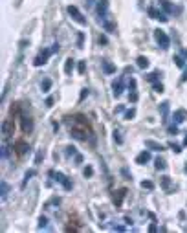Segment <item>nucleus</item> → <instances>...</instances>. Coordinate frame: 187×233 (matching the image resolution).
I'll use <instances>...</instances> for the list:
<instances>
[{"instance_id": "obj_1", "label": "nucleus", "mask_w": 187, "mask_h": 233, "mask_svg": "<svg viewBox=\"0 0 187 233\" xmlns=\"http://www.w3.org/2000/svg\"><path fill=\"white\" fill-rule=\"evenodd\" d=\"M154 39H156V42H158L163 50H167L169 44H171V40H169V37H167V33H165L163 29H154Z\"/></svg>"}, {"instance_id": "obj_2", "label": "nucleus", "mask_w": 187, "mask_h": 233, "mask_svg": "<svg viewBox=\"0 0 187 233\" xmlns=\"http://www.w3.org/2000/svg\"><path fill=\"white\" fill-rule=\"evenodd\" d=\"M68 15L77 22V24H81V26H86V18L83 17V13L75 7V6H68Z\"/></svg>"}, {"instance_id": "obj_3", "label": "nucleus", "mask_w": 187, "mask_h": 233, "mask_svg": "<svg viewBox=\"0 0 187 233\" xmlns=\"http://www.w3.org/2000/svg\"><path fill=\"white\" fill-rule=\"evenodd\" d=\"M51 53H53V51H51V50H48V48H46V50H42V51L35 57L33 64H35V66H42V64H46V62H48V57H50Z\"/></svg>"}, {"instance_id": "obj_4", "label": "nucleus", "mask_w": 187, "mask_h": 233, "mask_svg": "<svg viewBox=\"0 0 187 233\" xmlns=\"http://www.w3.org/2000/svg\"><path fill=\"white\" fill-rule=\"evenodd\" d=\"M147 13H149V17L158 18V20H162V22H167V20H169V17H167V13H165V11H158V9H154V7H149V9H147Z\"/></svg>"}, {"instance_id": "obj_5", "label": "nucleus", "mask_w": 187, "mask_h": 233, "mask_svg": "<svg viewBox=\"0 0 187 233\" xmlns=\"http://www.w3.org/2000/svg\"><path fill=\"white\" fill-rule=\"evenodd\" d=\"M2 134H4V138H9V136L13 134V121L6 119V121L2 123Z\"/></svg>"}, {"instance_id": "obj_6", "label": "nucleus", "mask_w": 187, "mask_h": 233, "mask_svg": "<svg viewBox=\"0 0 187 233\" xmlns=\"http://www.w3.org/2000/svg\"><path fill=\"white\" fill-rule=\"evenodd\" d=\"M145 147H149L151 151H158V152H162V151H165V147H163L162 143H158V141H154V140H147V141H145Z\"/></svg>"}, {"instance_id": "obj_7", "label": "nucleus", "mask_w": 187, "mask_h": 233, "mask_svg": "<svg viewBox=\"0 0 187 233\" xmlns=\"http://www.w3.org/2000/svg\"><path fill=\"white\" fill-rule=\"evenodd\" d=\"M127 197V189L123 187V189H119V191H116V195H114V204L119 208L121 204H123V198Z\"/></svg>"}, {"instance_id": "obj_8", "label": "nucleus", "mask_w": 187, "mask_h": 233, "mask_svg": "<svg viewBox=\"0 0 187 233\" xmlns=\"http://www.w3.org/2000/svg\"><path fill=\"white\" fill-rule=\"evenodd\" d=\"M173 119H174V123H184L187 119V112L184 108H180V110H176L174 114H173Z\"/></svg>"}, {"instance_id": "obj_9", "label": "nucleus", "mask_w": 187, "mask_h": 233, "mask_svg": "<svg viewBox=\"0 0 187 233\" xmlns=\"http://www.w3.org/2000/svg\"><path fill=\"white\" fill-rule=\"evenodd\" d=\"M112 90H114V96H121V92H123V79L121 77H118L112 83Z\"/></svg>"}, {"instance_id": "obj_10", "label": "nucleus", "mask_w": 187, "mask_h": 233, "mask_svg": "<svg viewBox=\"0 0 187 233\" xmlns=\"http://www.w3.org/2000/svg\"><path fill=\"white\" fill-rule=\"evenodd\" d=\"M149 160H151V152L149 151H143V152H140L136 156V163H140V165H145Z\"/></svg>"}, {"instance_id": "obj_11", "label": "nucleus", "mask_w": 187, "mask_h": 233, "mask_svg": "<svg viewBox=\"0 0 187 233\" xmlns=\"http://www.w3.org/2000/svg\"><path fill=\"white\" fill-rule=\"evenodd\" d=\"M15 149H17V152H18L20 156H24L26 152H29V145H28L26 141H17V145H15Z\"/></svg>"}, {"instance_id": "obj_12", "label": "nucleus", "mask_w": 187, "mask_h": 233, "mask_svg": "<svg viewBox=\"0 0 187 233\" xmlns=\"http://www.w3.org/2000/svg\"><path fill=\"white\" fill-rule=\"evenodd\" d=\"M101 66H103V72H105V73H116V66H114L112 62H108L107 59L101 61Z\"/></svg>"}, {"instance_id": "obj_13", "label": "nucleus", "mask_w": 187, "mask_h": 233, "mask_svg": "<svg viewBox=\"0 0 187 233\" xmlns=\"http://www.w3.org/2000/svg\"><path fill=\"white\" fill-rule=\"evenodd\" d=\"M22 130L24 132H31L33 130V121L28 116H22Z\"/></svg>"}, {"instance_id": "obj_14", "label": "nucleus", "mask_w": 187, "mask_h": 233, "mask_svg": "<svg viewBox=\"0 0 187 233\" xmlns=\"http://www.w3.org/2000/svg\"><path fill=\"white\" fill-rule=\"evenodd\" d=\"M158 2H160V6H162V7H163V11H165V13H167V15H169V13H173V11H174V6H173V4H171V2H169V0H158Z\"/></svg>"}, {"instance_id": "obj_15", "label": "nucleus", "mask_w": 187, "mask_h": 233, "mask_svg": "<svg viewBox=\"0 0 187 233\" xmlns=\"http://www.w3.org/2000/svg\"><path fill=\"white\" fill-rule=\"evenodd\" d=\"M73 68H75V61H73V59H66V62H64V72L70 75V73L73 72Z\"/></svg>"}, {"instance_id": "obj_16", "label": "nucleus", "mask_w": 187, "mask_h": 233, "mask_svg": "<svg viewBox=\"0 0 187 233\" xmlns=\"http://www.w3.org/2000/svg\"><path fill=\"white\" fill-rule=\"evenodd\" d=\"M136 64H138L140 68H149V64H151V62H149V59H147V57L140 55V57L136 59Z\"/></svg>"}, {"instance_id": "obj_17", "label": "nucleus", "mask_w": 187, "mask_h": 233, "mask_svg": "<svg viewBox=\"0 0 187 233\" xmlns=\"http://www.w3.org/2000/svg\"><path fill=\"white\" fill-rule=\"evenodd\" d=\"M72 136H73V138H77V140H81V141H84V140H86V136H84V132H83L81 129H72Z\"/></svg>"}, {"instance_id": "obj_18", "label": "nucleus", "mask_w": 187, "mask_h": 233, "mask_svg": "<svg viewBox=\"0 0 187 233\" xmlns=\"http://www.w3.org/2000/svg\"><path fill=\"white\" fill-rule=\"evenodd\" d=\"M162 187H163L167 193L173 191V189H171V178H169V176H162Z\"/></svg>"}, {"instance_id": "obj_19", "label": "nucleus", "mask_w": 187, "mask_h": 233, "mask_svg": "<svg viewBox=\"0 0 187 233\" xmlns=\"http://www.w3.org/2000/svg\"><path fill=\"white\" fill-rule=\"evenodd\" d=\"M103 28H105V31H108V33H114V31H116V24H112V22H108V20H105V18H103Z\"/></svg>"}, {"instance_id": "obj_20", "label": "nucleus", "mask_w": 187, "mask_h": 233, "mask_svg": "<svg viewBox=\"0 0 187 233\" xmlns=\"http://www.w3.org/2000/svg\"><path fill=\"white\" fill-rule=\"evenodd\" d=\"M154 165H156V169H158V171H163V169L167 167V162H165L163 158H156V162H154Z\"/></svg>"}, {"instance_id": "obj_21", "label": "nucleus", "mask_w": 187, "mask_h": 233, "mask_svg": "<svg viewBox=\"0 0 187 233\" xmlns=\"http://www.w3.org/2000/svg\"><path fill=\"white\" fill-rule=\"evenodd\" d=\"M40 88H42V92H50V88H51V81H50V79H44V81L40 83Z\"/></svg>"}, {"instance_id": "obj_22", "label": "nucleus", "mask_w": 187, "mask_h": 233, "mask_svg": "<svg viewBox=\"0 0 187 233\" xmlns=\"http://www.w3.org/2000/svg\"><path fill=\"white\" fill-rule=\"evenodd\" d=\"M160 112H162V116H163V118H167V112H169V103H167V101L160 105Z\"/></svg>"}, {"instance_id": "obj_23", "label": "nucleus", "mask_w": 187, "mask_h": 233, "mask_svg": "<svg viewBox=\"0 0 187 233\" xmlns=\"http://www.w3.org/2000/svg\"><path fill=\"white\" fill-rule=\"evenodd\" d=\"M0 187H2V200H6V197H7V191H9V186H7L6 182H2V184H0Z\"/></svg>"}, {"instance_id": "obj_24", "label": "nucleus", "mask_w": 187, "mask_h": 233, "mask_svg": "<svg viewBox=\"0 0 187 233\" xmlns=\"http://www.w3.org/2000/svg\"><path fill=\"white\" fill-rule=\"evenodd\" d=\"M141 187H143V189H154V184H152L151 180H143V182H141Z\"/></svg>"}, {"instance_id": "obj_25", "label": "nucleus", "mask_w": 187, "mask_h": 233, "mask_svg": "<svg viewBox=\"0 0 187 233\" xmlns=\"http://www.w3.org/2000/svg\"><path fill=\"white\" fill-rule=\"evenodd\" d=\"M174 62H176V66H178V68H184V66H185V62H184V59H182L180 55H176V57H174Z\"/></svg>"}, {"instance_id": "obj_26", "label": "nucleus", "mask_w": 187, "mask_h": 233, "mask_svg": "<svg viewBox=\"0 0 187 233\" xmlns=\"http://www.w3.org/2000/svg\"><path fill=\"white\" fill-rule=\"evenodd\" d=\"M77 70H79V73H84V72H86V62H84V61H79Z\"/></svg>"}, {"instance_id": "obj_27", "label": "nucleus", "mask_w": 187, "mask_h": 233, "mask_svg": "<svg viewBox=\"0 0 187 233\" xmlns=\"http://www.w3.org/2000/svg\"><path fill=\"white\" fill-rule=\"evenodd\" d=\"M134 116H136V108H130V110L125 112V119H132Z\"/></svg>"}, {"instance_id": "obj_28", "label": "nucleus", "mask_w": 187, "mask_h": 233, "mask_svg": "<svg viewBox=\"0 0 187 233\" xmlns=\"http://www.w3.org/2000/svg\"><path fill=\"white\" fill-rule=\"evenodd\" d=\"M114 140H116L118 143H123V138H121V132H119V130H114Z\"/></svg>"}, {"instance_id": "obj_29", "label": "nucleus", "mask_w": 187, "mask_h": 233, "mask_svg": "<svg viewBox=\"0 0 187 233\" xmlns=\"http://www.w3.org/2000/svg\"><path fill=\"white\" fill-rule=\"evenodd\" d=\"M169 147H171V149H173L176 154H178V152H182V147H180V145H176V143H173V141L169 143Z\"/></svg>"}, {"instance_id": "obj_30", "label": "nucleus", "mask_w": 187, "mask_h": 233, "mask_svg": "<svg viewBox=\"0 0 187 233\" xmlns=\"http://www.w3.org/2000/svg\"><path fill=\"white\" fill-rule=\"evenodd\" d=\"M46 224H48V219H46V217H40V219H39V228L42 230V228H46Z\"/></svg>"}, {"instance_id": "obj_31", "label": "nucleus", "mask_w": 187, "mask_h": 233, "mask_svg": "<svg viewBox=\"0 0 187 233\" xmlns=\"http://www.w3.org/2000/svg\"><path fill=\"white\" fill-rule=\"evenodd\" d=\"M158 77H160V72H152V73H149V77H147V79H149V81H156Z\"/></svg>"}, {"instance_id": "obj_32", "label": "nucleus", "mask_w": 187, "mask_h": 233, "mask_svg": "<svg viewBox=\"0 0 187 233\" xmlns=\"http://www.w3.org/2000/svg\"><path fill=\"white\" fill-rule=\"evenodd\" d=\"M66 154H68V156H75V154H77V152H75V147H72V145L66 147Z\"/></svg>"}, {"instance_id": "obj_33", "label": "nucleus", "mask_w": 187, "mask_h": 233, "mask_svg": "<svg viewBox=\"0 0 187 233\" xmlns=\"http://www.w3.org/2000/svg\"><path fill=\"white\" fill-rule=\"evenodd\" d=\"M62 186H64V189H66V191H70V189L73 187V184H72L70 180H66V178H64V182H62Z\"/></svg>"}, {"instance_id": "obj_34", "label": "nucleus", "mask_w": 187, "mask_h": 233, "mask_svg": "<svg viewBox=\"0 0 187 233\" xmlns=\"http://www.w3.org/2000/svg\"><path fill=\"white\" fill-rule=\"evenodd\" d=\"M129 99H130L132 103H136V101H138V94H136V90H132V92H130V96H129Z\"/></svg>"}, {"instance_id": "obj_35", "label": "nucleus", "mask_w": 187, "mask_h": 233, "mask_svg": "<svg viewBox=\"0 0 187 233\" xmlns=\"http://www.w3.org/2000/svg\"><path fill=\"white\" fill-rule=\"evenodd\" d=\"M167 130H169V134H178V127L176 125H169Z\"/></svg>"}, {"instance_id": "obj_36", "label": "nucleus", "mask_w": 187, "mask_h": 233, "mask_svg": "<svg viewBox=\"0 0 187 233\" xmlns=\"http://www.w3.org/2000/svg\"><path fill=\"white\" fill-rule=\"evenodd\" d=\"M83 40H84V35L79 33V37H77V46H79V48H83Z\"/></svg>"}, {"instance_id": "obj_37", "label": "nucleus", "mask_w": 187, "mask_h": 233, "mask_svg": "<svg viewBox=\"0 0 187 233\" xmlns=\"http://www.w3.org/2000/svg\"><path fill=\"white\" fill-rule=\"evenodd\" d=\"M94 175V169L92 167H84V176H92Z\"/></svg>"}, {"instance_id": "obj_38", "label": "nucleus", "mask_w": 187, "mask_h": 233, "mask_svg": "<svg viewBox=\"0 0 187 233\" xmlns=\"http://www.w3.org/2000/svg\"><path fill=\"white\" fill-rule=\"evenodd\" d=\"M33 175H35V171H33V169H31V171H28V173H26V180H24V186H26V182H28V180H29V178H31V176H33Z\"/></svg>"}, {"instance_id": "obj_39", "label": "nucleus", "mask_w": 187, "mask_h": 233, "mask_svg": "<svg viewBox=\"0 0 187 233\" xmlns=\"http://www.w3.org/2000/svg\"><path fill=\"white\" fill-rule=\"evenodd\" d=\"M55 180L62 184V182H64V175H62V173H57V175H55Z\"/></svg>"}, {"instance_id": "obj_40", "label": "nucleus", "mask_w": 187, "mask_h": 233, "mask_svg": "<svg viewBox=\"0 0 187 233\" xmlns=\"http://www.w3.org/2000/svg\"><path fill=\"white\" fill-rule=\"evenodd\" d=\"M154 90L162 94V92H163V86H162V83H156V85H154Z\"/></svg>"}, {"instance_id": "obj_41", "label": "nucleus", "mask_w": 187, "mask_h": 233, "mask_svg": "<svg viewBox=\"0 0 187 233\" xmlns=\"http://www.w3.org/2000/svg\"><path fill=\"white\" fill-rule=\"evenodd\" d=\"M7 149H9V147H6V145L2 147V158H7V154H9V151H7Z\"/></svg>"}, {"instance_id": "obj_42", "label": "nucleus", "mask_w": 187, "mask_h": 233, "mask_svg": "<svg viewBox=\"0 0 187 233\" xmlns=\"http://www.w3.org/2000/svg\"><path fill=\"white\" fill-rule=\"evenodd\" d=\"M129 86H130V88L134 90V88H136V81H134V79H130V83H129Z\"/></svg>"}, {"instance_id": "obj_43", "label": "nucleus", "mask_w": 187, "mask_h": 233, "mask_svg": "<svg viewBox=\"0 0 187 233\" xmlns=\"http://www.w3.org/2000/svg\"><path fill=\"white\" fill-rule=\"evenodd\" d=\"M86 96H88V90H86V88H84V90H83V92H81V99H84V97H86Z\"/></svg>"}, {"instance_id": "obj_44", "label": "nucleus", "mask_w": 187, "mask_h": 233, "mask_svg": "<svg viewBox=\"0 0 187 233\" xmlns=\"http://www.w3.org/2000/svg\"><path fill=\"white\" fill-rule=\"evenodd\" d=\"M51 105H53V99H51V97H48V99H46V107H51Z\"/></svg>"}, {"instance_id": "obj_45", "label": "nucleus", "mask_w": 187, "mask_h": 233, "mask_svg": "<svg viewBox=\"0 0 187 233\" xmlns=\"http://www.w3.org/2000/svg\"><path fill=\"white\" fill-rule=\"evenodd\" d=\"M75 162L81 163V162H83V156H81V154H75Z\"/></svg>"}, {"instance_id": "obj_46", "label": "nucleus", "mask_w": 187, "mask_h": 233, "mask_svg": "<svg viewBox=\"0 0 187 233\" xmlns=\"http://www.w3.org/2000/svg\"><path fill=\"white\" fill-rule=\"evenodd\" d=\"M51 51L55 53V51H59V44H53V48H51Z\"/></svg>"}, {"instance_id": "obj_47", "label": "nucleus", "mask_w": 187, "mask_h": 233, "mask_svg": "<svg viewBox=\"0 0 187 233\" xmlns=\"http://www.w3.org/2000/svg\"><path fill=\"white\" fill-rule=\"evenodd\" d=\"M182 81H187V68L184 70V75H182Z\"/></svg>"}, {"instance_id": "obj_48", "label": "nucleus", "mask_w": 187, "mask_h": 233, "mask_svg": "<svg viewBox=\"0 0 187 233\" xmlns=\"http://www.w3.org/2000/svg\"><path fill=\"white\" fill-rule=\"evenodd\" d=\"M94 2H95V0H86V4H88V6H92Z\"/></svg>"}, {"instance_id": "obj_49", "label": "nucleus", "mask_w": 187, "mask_h": 233, "mask_svg": "<svg viewBox=\"0 0 187 233\" xmlns=\"http://www.w3.org/2000/svg\"><path fill=\"white\" fill-rule=\"evenodd\" d=\"M182 55H184V57L187 59V50H184V51H182Z\"/></svg>"}, {"instance_id": "obj_50", "label": "nucleus", "mask_w": 187, "mask_h": 233, "mask_svg": "<svg viewBox=\"0 0 187 233\" xmlns=\"http://www.w3.org/2000/svg\"><path fill=\"white\" fill-rule=\"evenodd\" d=\"M184 145H185V147H187V136H185V140H184Z\"/></svg>"}, {"instance_id": "obj_51", "label": "nucleus", "mask_w": 187, "mask_h": 233, "mask_svg": "<svg viewBox=\"0 0 187 233\" xmlns=\"http://www.w3.org/2000/svg\"><path fill=\"white\" fill-rule=\"evenodd\" d=\"M185 173H187V165H185Z\"/></svg>"}]
</instances>
